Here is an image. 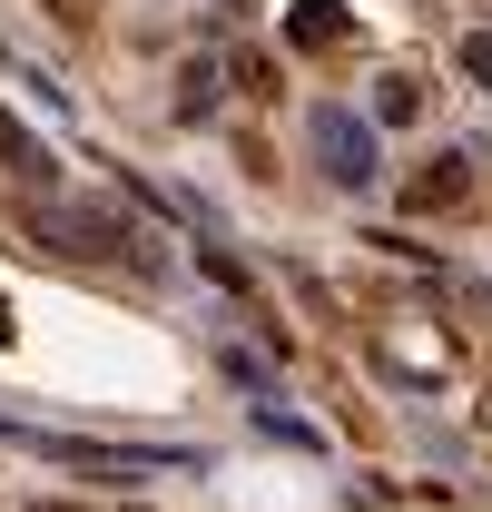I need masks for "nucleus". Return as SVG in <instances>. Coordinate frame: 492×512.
Here are the masks:
<instances>
[{
    "label": "nucleus",
    "mask_w": 492,
    "mask_h": 512,
    "mask_svg": "<svg viewBox=\"0 0 492 512\" xmlns=\"http://www.w3.org/2000/svg\"><path fill=\"white\" fill-rule=\"evenodd\" d=\"M40 227V247H60V256H128L138 247V227H128V207H99V197H60V207H40L30 217Z\"/></svg>",
    "instance_id": "f257e3e1"
},
{
    "label": "nucleus",
    "mask_w": 492,
    "mask_h": 512,
    "mask_svg": "<svg viewBox=\"0 0 492 512\" xmlns=\"http://www.w3.org/2000/svg\"><path fill=\"white\" fill-rule=\"evenodd\" d=\"M315 158H325V178H335V188H365L374 178V128L355 119V109H315Z\"/></svg>",
    "instance_id": "f03ea898"
},
{
    "label": "nucleus",
    "mask_w": 492,
    "mask_h": 512,
    "mask_svg": "<svg viewBox=\"0 0 492 512\" xmlns=\"http://www.w3.org/2000/svg\"><path fill=\"white\" fill-rule=\"evenodd\" d=\"M463 197H473V168H463V158L443 148V158H433L424 178L404 188V207H414V217H443V207H463Z\"/></svg>",
    "instance_id": "7ed1b4c3"
},
{
    "label": "nucleus",
    "mask_w": 492,
    "mask_h": 512,
    "mask_svg": "<svg viewBox=\"0 0 492 512\" xmlns=\"http://www.w3.org/2000/svg\"><path fill=\"white\" fill-rule=\"evenodd\" d=\"M286 40H296V50H335V40H345V10H335V0H296V10H286Z\"/></svg>",
    "instance_id": "20e7f679"
},
{
    "label": "nucleus",
    "mask_w": 492,
    "mask_h": 512,
    "mask_svg": "<svg viewBox=\"0 0 492 512\" xmlns=\"http://www.w3.org/2000/svg\"><path fill=\"white\" fill-rule=\"evenodd\" d=\"M374 119H384V128H414V119H424V79H404V69L374 79Z\"/></svg>",
    "instance_id": "39448f33"
},
{
    "label": "nucleus",
    "mask_w": 492,
    "mask_h": 512,
    "mask_svg": "<svg viewBox=\"0 0 492 512\" xmlns=\"http://www.w3.org/2000/svg\"><path fill=\"white\" fill-rule=\"evenodd\" d=\"M0 168H20V178H50V158H40V138L0 109Z\"/></svg>",
    "instance_id": "423d86ee"
},
{
    "label": "nucleus",
    "mask_w": 492,
    "mask_h": 512,
    "mask_svg": "<svg viewBox=\"0 0 492 512\" xmlns=\"http://www.w3.org/2000/svg\"><path fill=\"white\" fill-rule=\"evenodd\" d=\"M227 69H237V89H246V99H276V60H266V50H237Z\"/></svg>",
    "instance_id": "0eeeda50"
},
{
    "label": "nucleus",
    "mask_w": 492,
    "mask_h": 512,
    "mask_svg": "<svg viewBox=\"0 0 492 512\" xmlns=\"http://www.w3.org/2000/svg\"><path fill=\"white\" fill-rule=\"evenodd\" d=\"M463 69H473V79H492V30H473V40H463Z\"/></svg>",
    "instance_id": "6e6552de"
},
{
    "label": "nucleus",
    "mask_w": 492,
    "mask_h": 512,
    "mask_svg": "<svg viewBox=\"0 0 492 512\" xmlns=\"http://www.w3.org/2000/svg\"><path fill=\"white\" fill-rule=\"evenodd\" d=\"M50 10H60V20H99L109 0H50Z\"/></svg>",
    "instance_id": "1a4fd4ad"
},
{
    "label": "nucleus",
    "mask_w": 492,
    "mask_h": 512,
    "mask_svg": "<svg viewBox=\"0 0 492 512\" xmlns=\"http://www.w3.org/2000/svg\"><path fill=\"white\" fill-rule=\"evenodd\" d=\"M30 512H79V503H30Z\"/></svg>",
    "instance_id": "9d476101"
},
{
    "label": "nucleus",
    "mask_w": 492,
    "mask_h": 512,
    "mask_svg": "<svg viewBox=\"0 0 492 512\" xmlns=\"http://www.w3.org/2000/svg\"><path fill=\"white\" fill-rule=\"evenodd\" d=\"M128 512H148V503H128Z\"/></svg>",
    "instance_id": "9b49d317"
}]
</instances>
